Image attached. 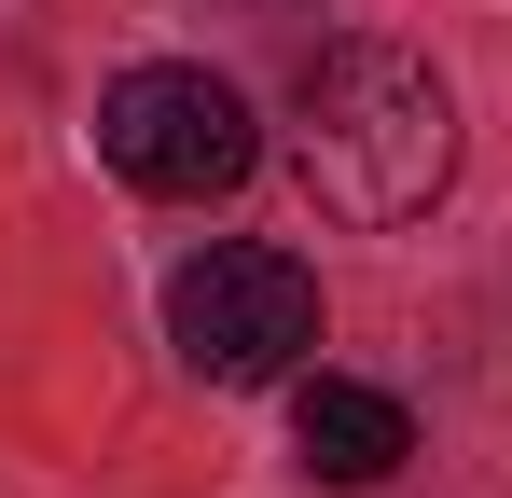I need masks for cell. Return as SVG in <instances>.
Masks as SVG:
<instances>
[{
    "label": "cell",
    "instance_id": "obj_1",
    "mask_svg": "<svg viewBox=\"0 0 512 498\" xmlns=\"http://www.w3.org/2000/svg\"><path fill=\"white\" fill-rule=\"evenodd\" d=\"M291 166L333 222H416L457 180V97L402 42H333L291 97Z\"/></svg>",
    "mask_w": 512,
    "mask_h": 498
},
{
    "label": "cell",
    "instance_id": "obj_2",
    "mask_svg": "<svg viewBox=\"0 0 512 498\" xmlns=\"http://www.w3.org/2000/svg\"><path fill=\"white\" fill-rule=\"evenodd\" d=\"M167 346L208 388H277L319 346V277L291 249H263V236H222V249H194L167 277Z\"/></svg>",
    "mask_w": 512,
    "mask_h": 498
},
{
    "label": "cell",
    "instance_id": "obj_3",
    "mask_svg": "<svg viewBox=\"0 0 512 498\" xmlns=\"http://www.w3.org/2000/svg\"><path fill=\"white\" fill-rule=\"evenodd\" d=\"M97 153L125 166L139 194H167V208H208V194H236L263 166V125L250 97L222 70H194V56H153V70H125L97 97Z\"/></svg>",
    "mask_w": 512,
    "mask_h": 498
},
{
    "label": "cell",
    "instance_id": "obj_4",
    "mask_svg": "<svg viewBox=\"0 0 512 498\" xmlns=\"http://www.w3.org/2000/svg\"><path fill=\"white\" fill-rule=\"evenodd\" d=\"M291 443H305L319 485H388L416 457V415L388 402V388H360V374H305L291 388Z\"/></svg>",
    "mask_w": 512,
    "mask_h": 498
}]
</instances>
